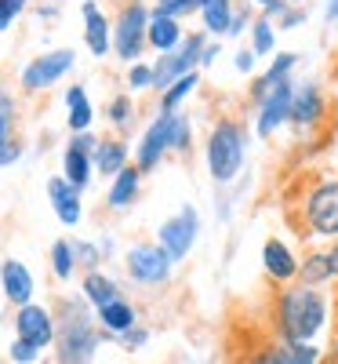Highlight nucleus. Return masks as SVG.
<instances>
[{
  "mask_svg": "<svg viewBox=\"0 0 338 364\" xmlns=\"http://www.w3.org/2000/svg\"><path fill=\"white\" fill-rule=\"evenodd\" d=\"M262 259H266V269L273 273V277H280V281H288V277H295V259H291V252L280 245V240H269L266 245V252H262Z\"/></svg>",
  "mask_w": 338,
  "mask_h": 364,
  "instance_id": "16",
  "label": "nucleus"
},
{
  "mask_svg": "<svg viewBox=\"0 0 338 364\" xmlns=\"http://www.w3.org/2000/svg\"><path fill=\"white\" fill-rule=\"evenodd\" d=\"M269 48H273V33H269V26H266V22H258V26H255V51L266 55Z\"/></svg>",
  "mask_w": 338,
  "mask_h": 364,
  "instance_id": "33",
  "label": "nucleus"
},
{
  "mask_svg": "<svg viewBox=\"0 0 338 364\" xmlns=\"http://www.w3.org/2000/svg\"><path fill=\"white\" fill-rule=\"evenodd\" d=\"M251 63H255V55H251V51H244V55L236 58V66H240V70H251Z\"/></svg>",
  "mask_w": 338,
  "mask_h": 364,
  "instance_id": "39",
  "label": "nucleus"
},
{
  "mask_svg": "<svg viewBox=\"0 0 338 364\" xmlns=\"http://www.w3.org/2000/svg\"><path fill=\"white\" fill-rule=\"evenodd\" d=\"M240 161H244V135L236 124H219L211 135V146H207V164H211V175L219 182H229L236 171H240Z\"/></svg>",
  "mask_w": 338,
  "mask_h": 364,
  "instance_id": "3",
  "label": "nucleus"
},
{
  "mask_svg": "<svg viewBox=\"0 0 338 364\" xmlns=\"http://www.w3.org/2000/svg\"><path fill=\"white\" fill-rule=\"evenodd\" d=\"M255 364H288V357H284V350H269V353H262Z\"/></svg>",
  "mask_w": 338,
  "mask_h": 364,
  "instance_id": "37",
  "label": "nucleus"
},
{
  "mask_svg": "<svg viewBox=\"0 0 338 364\" xmlns=\"http://www.w3.org/2000/svg\"><path fill=\"white\" fill-rule=\"evenodd\" d=\"M317 113H320V95H317V87H302L298 99L291 102V117L298 120V124H310Z\"/></svg>",
  "mask_w": 338,
  "mask_h": 364,
  "instance_id": "20",
  "label": "nucleus"
},
{
  "mask_svg": "<svg viewBox=\"0 0 338 364\" xmlns=\"http://www.w3.org/2000/svg\"><path fill=\"white\" fill-rule=\"evenodd\" d=\"M262 4H273V0H262Z\"/></svg>",
  "mask_w": 338,
  "mask_h": 364,
  "instance_id": "44",
  "label": "nucleus"
},
{
  "mask_svg": "<svg viewBox=\"0 0 338 364\" xmlns=\"http://www.w3.org/2000/svg\"><path fill=\"white\" fill-rule=\"evenodd\" d=\"M91 142H95V139H87V135H80L73 146H70V154H66V182H73V186L80 190L84 186V182H87V149H91Z\"/></svg>",
  "mask_w": 338,
  "mask_h": 364,
  "instance_id": "15",
  "label": "nucleus"
},
{
  "mask_svg": "<svg viewBox=\"0 0 338 364\" xmlns=\"http://www.w3.org/2000/svg\"><path fill=\"white\" fill-rule=\"evenodd\" d=\"M70 66H73V51H55V55H44V58H37V63L26 70L22 84H26V87H44V84L58 80Z\"/></svg>",
  "mask_w": 338,
  "mask_h": 364,
  "instance_id": "9",
  "label": "nucleus"
},
{
  "mask_svg": "<svg viewBox=\"0 0 338 364\" xmlns=\"http://www.w3.org/2000/svg\"><path fill=\"white\" fill-rule=\"evenodd\" d=\"M327 259H331V273H338V245H334V252H331Z\"/></svg>",
  "mask_w": 338,
  "mask_h": 364,
  "instance_id": "40",
  "label": "nucleus"
},
{
  "mask_svg": "<svg viewBox=\"0 0 338 364\" xmlns=\"http://www.w3.org/2000/svg\"><path fill=\"white\" fill-rule=\"evenodd\" d=\"M190 0H160V11L164 15H175V11H186Z\"/></svg>",
  "mask_w": 338,
  "mask_h": 364,
  "instance_id": "36",
  "label": "nucleus"
},
{
  "mask_svg": "<svg viewBox=\"0 0 338 364\" xmlns=\"http://www.w3.org/2000/svg\"><path fill=\"white\" fill-rule=\"evenodd\" d=\"M197 51H200V41L193 37V41H186V48H182V55H171V58H164V63L153 70V80L157 84H171L175 77H186V70L197 63Z\"/></svg>",
  "mask_w": 338,
  "mask_h": 364,
  "instance_id": "13",
  "label": "nucleus"
},
{
  "mask_svg": "<svg viewBox=\"0 0 338 364\" xmlns=\"http://www.w3.org/2000/svg\"><path fill=\"white\" fill-rule=\"evenodd\" d=\"M204 18H207V26L214 29V33H222V29H229V4L226 0H207Z\"/></svg>",
  "mask_w": 338,
  "mask_h": 364,
  "instance_id": "27",
  "label": "nucleus"
},
{
  "mask_svg": "<svg viewBox=\"0 0 338 364\" xmlns=\"http://www.w3.org/2000/svg\"><path fill=\"white\" fill-rule=\"evenodd\" d=\"M327 364H338V353H334V357H327Z\"/></svg>",
  "mask_w": 338,
  "mask_h": 364,
  "instance_id": "43",
  "label": "nucleus"
},
{
  "mask_svg": "<svg viewBox=\"0 0 338 364\" xmlns=\"http://www.w3.org/2000/svg\"><path fill=\"white\" fill-rule=\"evenodd\" d=\"M149 41L157 44L160 51L171 48V44L178 41V26H175V18L164 15V11H157V18H153V26H149Z\"/></svg>",
  "mask_w": 338,
  "mask_h": 364,
  "instance_id": "21",
  "label": "nucleus"
},
{
  "mask_svg": "<svg viewBox=\"0 0 338 364\" xmlns=\"http://www.w3.org/2000/svg\"><path fill=\"white\" fill-rule=\"evenodd\" d=\"M190 8H207V0H190Z\"/></svg>",
  "mask_w": 338,
  "mask_h": 364,
  "instance_id": "42",
  "label": "nucleus"
},
{
  "mask_svg": "<svg viewBox=\"0 0 338 364\" xmlns=\"http://www.w3.org/2000/svg\"><path fill=\"white\" fill-rule=\"evenodd\" d=\"M327 18H338V0H331V4H327Z\"/></svg>",
  "mask_w": 338,
  "mask_h": 364,
  "instance_id": "41",
  "label": "nucleus"
},
{
  "mask_svg": "<svg viewBox=\"0 0 338 364\" xmlns=\"http://www.w3.org/2000/svg\"><path fill=\"white\" fill-rule=\"evenodd\" d=\"M70 128L73 132H84L91 124V106H87V95H84V87H73L70 91Z\"/></svg>",
  "mask_w": 338,
  "mask_h": 364,
  "instance_id": "22",
  "label": "nucleus"
},
{
  "mask_svg": "<svg viewBox=\"0 0 338 364\" xmlns=\"http://www.w3.org/2000/svg\"><path fill=\"white\" fill-rule=\"evenodd\" d=\"M302 273H305V284H317V281H324V277H331V259L327 255H313L310 262L302 266Z\"/></svg>",
  "mask_w": 338,
  "mask_h": 364,
  "instance_id": "28",
  "label": "nucleus"
},
{
  "mask_svg": "<svg viewBox=\"0 0 338 364\" xmlns=\"http://www.w3.org/2000/svg\"><path fill=\"white\" fill-rule=\"evenodd\" d=\"M99 317H102V324L109 328V331H128L131 324H135V314H131V306L128 302H109V306H102L99 310Z\"/></svg>",
  "mask_w": 338,
  "mask_h": 364,
  "instance_id": "19",
  "label": "nucleus"
},
{
  "mask_svg": "<svg viewBox=\"0 0 338 364\" xmlns=\"http://www.w3.org/2000/svg\"><path fill=\"white\" fill-rule=\"evenodd\" d=\"M99 171H124V146H116V142H102L99 146Z\"/></svg>",
  "mask_w": 338,
  "mask_h": 364,
  "instance_id": "26",
  "label": "nucleus"
},
{
  "mask_svg": "<svg viewBox=\"0 0 338 364\" xmlns=\"http://www.w3.org/2000/svg\"><path fill=\"white\" fill-rule=\"evenodd\" d=\"M22 4H26V0H0V29H4V26L22 11Z\"/></svg>",
  "mask_w": 338,
  "mask_h": 364,
  "instance_id": "32",
  "label": "nucleus"
},
{
  "mask_svg": "<svg viewBox=\"0 0 338 364\" xmlns=\"http://www.w3.org/2000/svg\"><path fill=\"white\" fill-rule=\"evenodd\" d=\"M284 117H291V87L280 80V84H276L269 95H266V109H262V120H258V132L269 135Z\"/></svg>",
  "mask_w": 338,
  "mask_h": 364,
  "instance_id": "12",
  "label": "nucleus"
},
{
  "mask_svg": "<svg viewBox=\"0 0 338 364\" xmlns=\"http://www.w3.org/2000/svg\"><path fill=\"white\" fill-rule=\"evenodd\" d=\"M193 237H197V211L193 208H182L171 223L160 226V245H164L168 259H182V255H186L190 245H193Z\"/></svg>",
  "mask_w": 338,
  "mask_h": 364,
  "instance_id": "5",
  "label": "nucleus"
},
{
  "mask_svg": "<svg viewBox=\"0 0 338 364\" xmlns=\"http://www.w3.org/2000/svg\"><path fill=\"white\" fill-rule=\"evenodd\" d=\"M128 117V99H116L113 102V120H124Z\"/></svg>",
  "mask_w": 338,
  "mask_h": 364,
  "instance_id": "38",
  "label": "nucleus"
},
{
  "mask_svg": "<svg viewBox=\"0 0 338 364\" xmlns=\"http://www.w3.org/2000/svg\"><path fill=\"white\" fill-rule=\"evenodd\" d=\"M128 266H131V277H138V281H164L171 259H168L164 248L142 245V248H135V252L128 255Z\"/></svg>",
  "mask_w": 338,
  "mask_h": 364,
  "instance_id": "7",
  "label": "nucleus"
},
{
  "mask_svg": "<svg viewBox=\"0 0 338 364\" xmlns=\"http://www.w3.org/2000/svg\"><path fill=\"white\" fill-rule=\"evenodd\" d=\"M186 139H190L186 124H182L175 113H164L157 124L146 132V139H142V146H138V164H142V168H153L168 146H186Z\"/></svg>",
  "mask_w": 338,
  "mask_h": 364,
  "instance_id": "4",
  "label": "nucleus"
},
{
  "mask_svg": "<svg viewBox=\"0 0 338 364\" xmlns=\"http://www.w3.org/2000/svg\"><path fill=\"white\" fill-rule=\"evenodd\" d=\"M193 84H197V73H186V77H178V80H175V87H171L168 95H164V109L171 113V109L178 106V99H182V95H190V91H193Z\"/></svg>",
  "mask_w": 338,
  "mask_h": 364,
  "instance_id": "29",
  "label": "nucleus"
},
{
  "mask_svg": "<svg viewBox=\"0 0 338 364\" xmlns=\"http://www.w3.org/2000/svg\"><path fill=\"white\" fill-rule=\"evenodd\" d=\"M149 80H153V70H146V66H135V70H131V84H135V87H146Z\"/></svg>",
  "mask_w": 338,
  "mask_h": 364,
  "instance_id": "35",
  "label": "nucleus"
},
{
  "mask_svg": "<svg viewBox=\"0 0 338 364\" xmlns=\"http://www.w3.org/2000/svg\"><path fill=\"white\" fill-rule=\"evenodd\" d=\"M62 328H58V360L62 364H91V353H95V331H91V321L84 314V306L77 302H66L62 306Z\"/></svg>",
  "mask_w": 338,
  "mask_h": 364,
  "instance_id": "2",
  "label": "nucleus"
},
{
  "mask_svg": "<svg viewBox=\"0 0 338 364\" xmlns=\"http://www.w3.org/2000/svg\"><path fill=\"white\" fill-rule=\"evenodd\" d=\"M142 33H146V11L135 4L120 15V26H116V51L124 58H135L138 48H142Z\"/></svg>",
  "mask_w": 338,
  "mask_h": 364,
  "instance_id": "8",
  "label": "nucleus"
},
{
  "mask_svg": "<svg viewBox=\"0 0 338 364\" xmlns=\"http://www.w3.org/2000/svg\"><path fill=\"white\" fill-rule=\"evenodd\" d=\"M284 357H288V364H313V360H317V350L305 346V343H291V339H288Z\"/></svg>",
  "mask_w": 338,
  "mask_h": 364,
  "instance_id": "31",
  "label": "nucleus"
},
{
  "mask_svg": "<svg viewBox=\"0 0 338 364\" xmlns=\"http://www.w3.org/2000/svg\"><path fill=\"white\" fill-rule=\"evenodd\" d=\"M310 223L317 233H338V182H324L310 197Z\"/></svg>",
  "mask_w": 338,
  "mask_h": 364,
  "instance_id": "6",
  "label": "nucleus"
},
{
  "mask_svg": "<svg viewBox=\"0 0 338 364\" xmlns=\"http://www.w3.org/2000/svg\"><path fill=\"white\" fill-rule=\"evenodd\" d=\"M48 193H51V204L58 211V219L66 226H77L80 223V200H77V186L66 178H51L48 182Z\"/></svg>",
  "mask_w": 338,
  "mask_h": 364,
  "instance_id": "11",
  "label": "nucleus"
},
{
  "mask_svg": "<svg viewBox=\"0 0 338 364\" xmlns=\"http://www.w3.org/2000/svg\"><path fill=\"white\" fill-rule=\"evenodd\" d=\"M51 259H55V273H58V277H70V273H73V248L66 245V240H58V245L51 248Z\"/></svg>",
  "mask_w": 338,
  "mask_h": 364,
  "instance_id": "30",
  "label": "nucleus"
},
{
  "mask_svg": "<svg viewBox=\"0 0 338 364\" xmlns=\"http://www.w3.org/2000/svg\"><path fill=\"white\" fill-rule=\"evenodd\" d=\"M291 63H295V55H280V58H276V63H273V70H269V73L262 77V84L255 87V95H258V99H266L269 91L276 87V80H284V73L291 70Z\"/></svg>",
  "mask_w": 338,
  "mask_h": 364,
  "instance_id": "25",
  "label": "nucleus"
},
{
  "mask_svg": "<svg viewBox=\"0 0 338 364\" xmlns=\"http://www.w3.org/2000/svg\"><path fill=\"white\" fill-rule=\"evenodd\" d=\"M11 357H15V360H22V364H26V360H33V357H37V346H29V343H26V339H18V343H15V346H11Z\"/></svg>",
  "mask_w": 338,
  "mask_h": 364,
  "instance_id": "34",
  "label": "nucleus"
},
{
  "mask_svg": "<svg viewBox=\"0 0 338 364\" xmlns=\"http://www.w3.org/2000/svg\"><path fill=\"white\" fill-rule=\"evenodd\" d=\"M280 324L288 331L291 343H305L317 336V328L324 324V299L305 284V288H291L280 299Z\"/></svg>",
  "mask_w": 338,
  "mask_h": 364,
  "instance_id": "1",
  "label": "nucleus"
},
{
  "mask_svg": "<svg viewBox=\"0 0 338 364\" xmlns=\"http://www.w3.org/2000/svg\"><path fill=\"white\" fill-rule=\"evenodd\" d=\"M84 288H87V299H91V302H99V310L109 306V302H116V288H113V281L99 277V273H91V277L84 281Z\"/></svg>",
  "mask_w": 338,
  "mask_h": 364,
  "instance_id": "23",
  "label": "nucleus"
},
{
  "mask_svg": "<svg viewBox=\"0 0 338 364\" xmlns=\"http://www.w3.org/2000/svg\"><path fill=\"white\" fill-rule=\"evenodd\" d=\"M84 15H87V48L95 55H106L109 48V33H106V18L99 15L95 4H84Z\"/></svg>",
  "mask_w": 338,
  "mask_h": 364,
  "instance_id": "17",
  "label": "nucleus"
},
{
  "mask_svg": "<svg viewBox=\"0 0 338 364\" xmlns=\"http://www.w3.org/2000/svg\"><path fill=\"white\" fill-rule=\"evenodd\" d=\"M51 336H55V328H51V317H48V310H40V306H22V314H18V339H26L29 346H48L51 343Z\"/></svg>",
  "mask_w": 338,
  "mask_h": 364,
  "instance_id": "10",
  "label": "nucleus"
},
{
  "mask_svg": "<svg viewBox=\"0 0 338 364\" xmlns=\"http://www.w3.org/2000/svg\"><path fill=\"white\" fill-rule=\"evenodd\" d=\"M0 281H4V291H8L11 302H26L29 295H33V277H29V269L22 262H4Z\"/></svg>",
  "mask_w": 338,
  "mask_h": 364,
  "instance_id": "14",
  "label": "nucleus"
},
{
  "mask_svg": "<svg viewBox=\"0 0 338 364\" xmlns=\"http://www.w3.org/2000/svg\"><path fill=\"white\" fill-rule=\"evenodd\" d=\"M8 120H11V109H8L4 99H0V164H11L18 157V142L8 139Z\"/></svg>",
  "mask_w": 338,
  "mask_h": 364,
  "instance_id": "24",
  "label": "nucleus"
},
{
  "mask_svg": "<svg viewBox=\"0 0 338 364\" xmlns=\"http://www.w3.org/2000/svg\"><path fill=\"white\" fill-rule=\"evenodd\" d=\"M135 190H138V171H135V168L116 171V182H113V190H109V204H113V208H124V204H131Z\"/></svg>",
  "mask_w": 338,
  "mask_h": 364,
  "instance_id": "18",
  "label": "nucleus"
}]
</instances>
